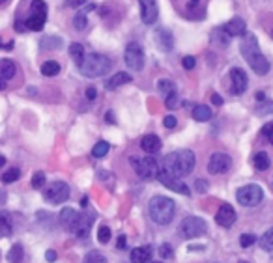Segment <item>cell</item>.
<instances>
[{"label": "cell", "instance_id": "1", "mask_svg": "<svg viewBox=\"0 0 273 263\" xmlns=\"http://www.w3.org/2000/svg\"><path fill=\"white\" fill-rule=\"evenodd\" d=\"M242 54H244L245 62L249 64L252 71L256 73V75H266L270 71V60H268L264 54H262V50L258 47V41H256V37L252 36V34H245V39L242 41Z\"/></svg>", "mask_w": 273, "mask_h": 263}, {"label": "cell", "instance_id": "2", "mask_svg": "<svg viewBox=\"0 0 273 263\" xmlns=\"http://www.w3.org/2000/svg\"><path fill=\"white\" fill-rule=\"evenodd\" d=\"M196 163V157L191 150H178L172 151L165 157L163 161V170L170 172L172 176L186 178L187 174H191Z\"/></svg>", "mask_w": 273, "mask_h": 263}, {"label": "cell", "instance_id": "3", "mask_svg": "<svg viewBox=\"0 0 273 263\" xmlns=\"http://www.w3.org/2000/svg\"><path fill=\"white\" fill-rule=\"evenodd\" d=\"M148 211H150L152 221L165 226L172 222L174 215H176V204L168 196H154L148 204Z\"/></svg>", "mask_w": 273, "mask_h": 263}, {"label": "cell", "instance_id": "4", "mask_svg": "<svg viewBox=\"0 0 273 263\" xmlns=\"http://www.w3.org/2000/svg\"><path fill=\"white\" fill-rule=\"evenodd\" d=\"M112 67V62L108 60L105 54H100V52H92V54H86L84 60L80 62L79 65V71L82 77L88 78H98L107 75Z\"/></svg>", "mask_w": 273, "mask_h": 263}, {"label": "cell", "instance_id": "5", "mask_svg": "<svg viewBox=\"0 0 273 263\" xmlns=\"http://www.w3.org/2000/svg\"><path fill=\"white\" fill-rule=\"evenodd\" d=\"M70 198V187L64 181H52L44 189V200L52 206H60Z\"/></svg>", "mask_w": 273, "mask_h": 263}, {"label": "cell", "instance_id": "6", "mask_svg": "<svg viewBox=\"0 0 273 263\" xmlns=\"http://www.w3.org/2000/svg\"><path fill=\"white\" fill-rule=\"evenodd\" d=\"M45 21H47V4L44 0H34L32 2V7H30V15L26 19V30H34V32H40L44 28Z\"/></svg>", "mask_w": 273, "mask_h": 263}, {"label": "cell", "instance_id": "7", "mask_svg": "<svg viewBox=\"0 0 273 263\" xmlns=\"http://www.w3.org/2000/svg\"><path fill=\"white\" fill-rule=\"evenodd\" d=\"M206 222L202 221L200 217H186L180 224V235L184 239H196V237H200V235L206 234Z\"/></svg>", "mask_w": 273, "mask_h": 263}, {"label": "cell", "instance_id": "8", "mask_svg": "<svg viewBox=\"0 0 273 263\" xmlns=\"http://www.w3.org/2000/svg\"><path fill=\"white\" fill-rule=\"evenodd\" d=\"M262 198H264V191L258 185H245L242 189H238L236 192V200L244 207L258 206L260 202H262Z\"/></svg>", "mask_w": 273, "mask_h": 263}, {"label": "cell", "instance_id": "9", "mask_svg": "<svg viewBox=\"0 0 273 263\" xmlns=\"http://www.w3.org/2000/svg\"><path fill=\"white\" fill-rule=\"evenodd\" d=\"M133 168L142 179H156L159 178V166L154 157H142V159H131Z\"/></svg>", "mask_w": 273, "mask_h": 263}, {"label": "cell", "instance_id": "10", "mask_svg": "<svg viewBox=\"0 0 273 263\" xmlns=\"http://www.w3.org/2000/svg\"><path fill=\"white\" fill-rule=\"evenodd\" d=\"M124 60H126V64L130 69L133 71H140L144 67V49L140 43L136 41H131L128 43V47H126V52H124Z\"/></svg>", "mask_w": 273, "mask_h": 263}, {"label": "cell", "instance_id": "11", "mask_svg": "<svg viewBox=\"0 0 273 263\" xmlns=\"http://www.w3.org/2000/svg\"><path fill=\"white\" fill-rule=\"evenodd\" d=\"M159 183L161 185H165L166 189H170V191L174 192H180V194H184V196H191V191H189V187L182 181L178 176H172L170 172L166 170H161L159 172Z\"/></svg>", "mask_w": 273, "mask_h": 263}, {"label": "cell", "instance_id": "12", "mask_svg": "<svg viewBox=\"0 0 273 263\" xmlns=\"http://www.w3.org/2000/svg\"><path fill=\"white\" fill-rule=\"evenodd\" d=\"M230 166H232V159H230V155H226V153H214V155L210 157L208 172L210 174L219 176V174L228 172Z\"/></svg>", "mask_w": 273, "mask_h": 263}, {"label": "cell", "instance_id": "13", "mask_svg": "<svg viewBox=\"0 0 273 263\" xmlns=\"http://www.w3.org/2000/svg\"><path fill=\"white\" fill-rule=\"evenodd\" d=\"M92 221H94V215L79 213V217H77V221H75L70 234L77 235L79 239H86L88 235H90V230H92Z\"/></svg>", "mask_w": 273, "mask_h": 263}, {"label": "cell", "instance_id": "14", "mask_svg": "<svg viewBox=\"0 0 273 263\" xmlns=\"http://www.w3.org/2000/svg\"><path fill=\"white\" fill-rule=\"evenodd\" d=\"M247 84H249V80H247V75H245L244 69L232 67L230 69V90H232V93L242 95L247 90Z\"/></svg>", "mask_w": 273, "mask_h": 263}, {"label": "cell", "instance_id": "15", "mask_svg": "<svg viewBox=\"0 0 273 263\" xmlns=\"http://www.w3.org/2000/svg\"><path fill=\"white\" fill-rule=\"evenodd\" d=\"M138 4H140V19L144 24H154L158 21V0H138Z\"/></svg>", "mask_w": 273, "mask_h": 263}, {"label": "cell", "instance_id": "16", "mask_svg": "<svg viewBox=\"0 0 273 263\" xmlns=\"http://www.w3.org/2000/svg\"><path fill=\"white\" fill-rule=\"evenodd\" d=\"M216 221L219 226L232 228V224L236 222V211H234V207L228 206V204L221 206L219 207V211H217V215H216Z\"/></svg>", "mask_w": 273, "mask_h": 263}, {"label": "cell", "instance_id": "17", "mask_svg": "<svg viewBox=\"0 0 273 263\" xmlns=\"http://www.w3.org/2000/svg\"><path fill=\"white\" fill-rule=\"evenodd\" d=\"M223 28H224V32H226L230 37H232V36H245V34H247V28H245V21H244V19H240V17H234V19H230V21L224 24Z\"/></svg>", "mask_w": 273, "mask_h": 263}, {"label": "cell", "instance_id": "18", "mask_svg": "<svg viewBox=\"0 0 273 263\" xmlns=\"http://www.w3.org/2000/svg\"><path fill=\"white\" fill-rule=\"evenodd\" d=\"M156 41H158L161 50H172V47H174L172 32L166 28H159L158 32H156Z\"/></svg>", "mask_w": 273, "mask_h": 263}, {"label": "cell", "instance_id": "19", "mask_svg": "<svg viewBox=\"0 0 273 263\" xmlns=\"http://www.w3.org/2000/svg\"><path fill=\"white\" fill-rule=\"evenodd\" d=\"M154 256V250H152L150 245H144V247H138L131 252V263H148L150 258Z\"/></svg>", "mask_w": 273, "mask_h": 263}, {"label": "cell", "instance_id": "20", "mask_svg": "<svg viewBox=\"0 0 273 263\" xmlns=\"http://www.w3.org/2000/svg\"><path fill=\"white\" fill-rule=\"evenodd\" d=\"M140 148H142L148 155L158 153V151L161 150V140H159V136L156 135H146L142 140H140Z\"/></svg>", "mask_w": 273, "mask_h": 263}, {"label": "cell", "instance_id": "21", "mask_svg": "<svg viewBox=\"0 0 273 263\" xmlns=\"http://www.w3.org/2000/svg\"><path fill=\"white\" fill-rule=\"evenodd\" d=\"M77 217H79V213H77L75 209L66 207V209H62V213H60V224H62L68 232H72V228H73V224H75V221H77Z\"/></svg>", "mask_w": 273, "mask_h": 263}, {"label": "cell", "instance_id": "22", "mask_svg": "<svg viewBox=\"0 0 273 263\" xmlns=\"http://www.w3.org/2000/svg\"><path fill=\"white\" fill-rule=\"evenodd\" d=\"M128 82H131V75L130 73H116V75H112V77L108 78L107 82H105V88L107 90H116L118 86H122V84H128Z\"/></svg>", "mask_w": 273, "mask_h": 263}, {"label": "cell", "instance_id": "23", "mask_svg": "<svg viewBox=\"0 0 273 263\" xmlns=\"http://www.w3.org/2000/svg\"><path fill=\"white\" fill-rule=\"evenodd\" d=\"M252 164H254L256 170L264 172L272 166V161H270V155H268L266 151H258V153H254V157H252Z\"/></svg>", "mask_w": 273, "mask_h": 263}, {"label": "cell", "instance_id": "24", "mask_svg": "<svg viewBox=\"0 0 273 263\" xmlns=\"http://www.w3.org/2000/svg\"><path fill=\"white\" fill-rule=\"evenodd\" d=\"M15 64L10 60V58H4L0 62V75H2V80H10L12 77H15Z\"/></svg>", "mask_w": 273, "mask_h": 263}, {"label": "cell", "instance_id": "25", "mask_svg": "<svg viewBox=\"0 0 273 263\" xmlns=\"http://www.w3.org/2000/svg\"><path fill=\"white\" fill-rule=\"evenodd\" d=\"M193 118L196 121H210L212 120V110L206 105H196L193 108Z\"/></svg>", "mask_w": 273, "mask_h": 263}, {"label": "cell", "instance_id": "26", "mask_svg": "<svg viewBox=\"0 0 273 263\" xmlns=\"http://www.w3.org/2000/svg\"><path fill=\"white\" fill-rule=\"evenodd\" d=\"M70 54H72V58L75 60V64L77 65H80V62L84 60V49H82V45L80 43H72L70 45Z\"/></svg>", "mask_w": 273, "mask_h": 263}, {"label": "cell", "instance_id": "27", "mask_svg": "<svg viewBox=\"0 0 273 263\" xmlns=\"http://www.w3.org/2000/svg\"><path fill=\"white\" fill-rule=\"evenodd\" d=\"M258 243H260V247H262V250L272 252V250H273V228H270L266 234L260 237Z\"/></svg>", "mask_w": 273, "mask_h": 263}, {"label": "cell", "instance_id": "28", "mask_svg": "<svg viewBox=\"0 0 273 263\" xmlns=\"http://www.w3.org/2000/svg\"><path fill=\"white\" fill-rule=\"evenodd\" d=\"M42 73H44L45 77H54V75L60 73V64L49 60V62H45V64L42 65Z\"/></svg>", "mask_w": 273, "mask_h": 263}, {"label": "cell", "instance_id": "29", "mask_svg": "<svg viewBox=\"0 0 273 263\" xmlns=\"http://www.w3.org/2000/svg\"><path fill=\"white\" fill-rule=\"evenodd\" d=\"M22 247L21 245H14L12 250H10V254H8V262L10 263H21L22 262Z\"/></svg>", "mask_w": 273, "mask_h": 263}, {"label": "cell", "instance_id": "30", "mask_svg": "<svg viewBox=\"0 0 273 263\" xmlns=\"http://www.w3.org/2000/svg\"><path fill=\"white\" fill-rule=\"evenodd\" d=\"M0 228H2V237H10L12 235V222H10V217H8V213L4 211V213L0 215Z\"/></svg>", "mask_w": 273, "mask_h": 263}, {"label": "cell", "instance_id": "31", "mask_svg": "<svg viewBox=\"0 0 273 263\" xmlns=\"http://www.w3.org/2000/svg\"><path fill=\"white\" fill-rule=\"evenodd\" d=\"M158 88L161 90V93L163 95H168V93H172V92H176V86H174V82L172 80H168V78H161L158 82Z\"/></svg>", "mask_w": 273, "mask_h": 263}, {"label": "cell", "instance_id": "32", "mask_svg": "<svg viewBox=\"0 0 273 263\" xmlns=\"http://www.w3.org/2000/svg\"><path fill=\"white\" fill-rule=\"evenodd\" d=\"M19 178H21V170H19V168H15V166L2 174V181H4L6 185H8V183H14V181H17Z\"/></svg>", "mask_w": 273, "mask_h": 263}, {"label": "cell", "instance_id": "33", "mask_svg": "<svg viewBox=\"0 0 273 263\" xmlns=\"http://www.w3.org/2000/svg\"><path fill=\"white\" fill-rule=\"evenodd\" d=\"M82 263H107V258L103 256L101 252H98V250H92L90 254H86V256H84Z\"/></svg>", "mask_w": 273, "mask_h": 263}, {"label": "cell", "instance_id": "34", "mask_svg": "<svg viewBox=\"0 0 273 263\" xmlns=\"http://www.w3.org/2000/svg\"><path fill=\"white\" fill-rule=\"evenodd\" d=\"M228 34L224 32V28H216V32H214V36H212V39L214 41H217L221 47H226L228 45Z\"/></svg>", "mask_w": 273, "mask_h": 263}, {"label": "cell", "instance_id": "35", "mask_svg": "<svg viewBox=\"0 0 273 263\" xmlns=\"http://www.w3.org/2000/svg\"><path fill=\"white\" fill-rule=\"evenodd\" d=\"M108 150H110V146H108V142H98L96 146H94L92 155H94V157H98V159H101V157L107 155Z\"/></svg>", "mask_w": 273, "mask_h": 263}, {"label": "cell", "instance_id": "36", "mask_svg": "<svg viewBox=\"0 0 273 263\" xmlns=\"http://www.w3.org/2000/svg\"><path fill=\"white\" fill-rule=\"evenodd\" d=\"M98 239H100L101 245H107V243L110 241V228L101 224L100 230H98Z\"/></svg>", "mask_w": 273, "mask_h": 263}, {"label": "cell", "instance_id": "37", "mask_svg": "<svg viewBox=\"0 0 273 263\" xmlns=\"http://www.w3.org/2000/svg\"><path fill=\"white\" fill-rule=\"evenodd\" d=\"M45 181H47V178H45V172H36L34 174V178H32V187L34 189H45Z\"/></svg>", "mask_w": 273, "mask_h": 263}, {"label": "cell", "instance_id": "38", "mask_svg": "<svg viewBox=\"0 0 273 263\" xmlns=\"http://www.w3.org/2000/svg\"><path fill=\"white\" fill-rule=\"evenodd\" d=\"M60 45H62V39H58V37H45V39H42V47H44V49L54 50L58 49Z\"/></svg>", "mask_w": 273, "mask_h": 263}, {"label": "cell", "instance_id": "39", "mask_svg": "<svg viewBox=\"0 0 273 263\" xmlns=\"http://www.w3.org/2000/svg\"><path fill=\"white\" fill-rule=\"evenodd\" d=\"M73 24H75V30H79V32L86 30V24H88L86 15H84V13H77V15H75V19H73Z\"/></svg>", "mask_w": 273, "mask_h": 263}, {"label": "cell", "instance_id": "40", "mask_svg": "<svg viewBox=\"0 0 273 263\" xmlns=\"http://www.w3.org/2000/svg\"><path fill=\"white\" fill-rule=\"evenodd\" d=\"M256 235H251V234H244L242 237H240V245L244 247V249H247V247H252L254 243H256Z\"/></svg>", "mask_w": 273, "mask_h": 263}, {"label": "cell", "instance_id": "41", "mask_svg": "<svg viewBox=\"0 0 273 263\" xmlns=\"http://www.w3.org/2000/svg\"><path fill=\"white\" fill-rule=\"evenodd\" d=\"M165 105L168 108H178L180 107V99H178V93L172 92V93H168L165 97Z\"/></svg>", "mask_w": 273, "mask_h": 263}, {"label": "cell", "instance_id": "42", "mask_svg": "<svg viewBox=\"0 0 273 263\" xmlns=\"http://www.w3.org/2000/svg\"><path fill=\"white\" fill-rule=\"evenodd\" d=\"M172 254H174V250H172V247H170L168 243H165V245H161V247H159V256H161V258H165V260H170V258H172Z\"/></svg>", "mask_w": 273, "mask_h": 263}, {"label": "cell", "instance_id": "43", "mask_svg": "<svg viewBox=\"0 0 273 263\" xmlns=\"http://www.w3.org/2000/svg\"><path fill=\"white\" fill-rule=\"evenodd\" d=\"M262 133H264V135L268 136V140L273 144V121H270V123H266V125H264Z\"/></svg>", "mask_w": 273, "mask_h": 263}, {"label": "cell", "instance_id": "44", "mask_svg": "<svg viewBox=\"0 0 273 263\" xmlns=\"http://www.w3.org/2000/svg\"><path fill=\"white\" fill-rule=\"evenodd\" d=\"M182 64H184L186 69H193L194 65H196V60H194V56H186L182 60Z\"/></svg>", "mask_w": 273, "mask_h": 263}, {"label": "cell", "instance_id": "45", "mask_svg": "<svg viewBox=\"0 0 273 263\" xmlns=\"http://www.w3.org/2000/svg\"><path fill=\"white\" fill-rule=\"evenodd\" d=\"M163 125H165L166 129H174V127H176V118H174V116H165Z\"/></svg>", "mask_w": 273, "mask_h": 263}, {"label": "cell", "instance_id": "46", "mask_svg": "<svg viewBox=\"0 0 273 263\" xmlns=\"http://www.w3.org/2000/svg\"><path fill=\"white\" fill-rule=\"evenodd\" d=\"M86 4V0H68V6L70 7H80Z\"/></svg>", "mask_w": 273, "mask_h": 263}, {"label": "cell", "instance_id": "47", "mask_svg": "<svg viewBox=\"0 0 273 263\" xmlns=\"http://www.w3.org/2000/svg\"><path fill=\"white\" fill-rule=\"evenodd\" d=\"M126 243H128L126 235H120V237H118V241H116V247H118V249H126Z\"/></svg>", "mask_w": 273, "mask_h": 263}, {"label": "cell", "instance_id": "48", "mask_svg": "<svg viewBox=\"0 0 273 263\" xmlns=\"http://www.w3.org/2000/svg\"><path fill=\"white\" fill-rule=\"evenodd\" d=\"M45 258H47V262H56V252L54 250H47V254H45Z\"/></svg>", "mask_w": 273, "mask_h": 263}, {"label": "cell", "instance_id": "49", "mask_svg": "<svg viewBox=\"0 0 273 263\" xmlns=\"http://www.w3.org/2000/svg\"><path fill=\"white\" fill-rule=\"evenodd\" d=\"M96 95H98L96 88H86V97H88V99H96Z\"/></svg>", "mask_w": 273, "mask_h": 263}, {"label": "cell", "instance_id": "50", "mask_svg": "<svg viewBox=\"0 0 273 263\" xmlns=\"http://www.w3.org/2000/svg\"><path fill=\"white\" fill-rule=\"evenodd\" d=\"M212 101H214V105H223V99H221L217 93H214V95H212Z\"/></svg>", "mask_w": 273, "mask_h": 263}, {"label": "cell", "instance_id": "51", "mask_svg": "<svg viewBox=\"0 0 273 263\" xmlns=\"http://www.w3.org/2000/svg\"><path fill=\"white\" fill-rule=\"evenodd\" d=\"M198 2H200V0H191V2H189V6H187V9H189V11H191V9H193V7H196V6H198Z\"/></svg>", "mask_w": 273, "mask_h": 263}, {"label": "cell", "instance_id": "52", "mask_svg": "<svg viewBox=\"0 0 273 263\" xmlns=\"http://www.w3.org/2000/svg\"><path fill=\"white\" fill-rule=\"evenodd\" d=\"M107 121L108 123H114V120H112V112H107Z\"/></svg>", "mask_w": 273, "mask_h": 263}, {"label": "cell", "instance_id": "53", "mask_svg": "<svg viewBox=\"0 0 273 263\" xmlns=\"http://www.w3.org/2000/svg\"><path fill=\"white\" fill-rule=\"evenodd\" d=\"M4 49H6V50L14 49V43H12V41H10V43H6V45H4Z\"/></svg>", "mask_w": 273, "mask_h": 263}, {"label": "cell", "instance_id": "54", "mask_svg": "<svg viewBox=\"0 0 273 263\" xmlns=\"http://www.w3.org/2000/svg\"><path fill=\"white\" fill-rule=\"evenodd\" d=\"M4 164H6V157L2 155V157H0V166H4Z\"/></svg>", "mask_w": 273, "mask_h": 263}, {"label": "cell", "instance_id": "55", "mask_svg": "<svg viewBox=\"0 0 273 263\" xmlns=\"http://www.w3.org/2000/svg\"><path fill=\"white\" fill-rule=\"evenodd\" d=\"M204 247H189V250H202Z\"/></svg>", "mask_w": 273, "mask_h": 263}, {"label": "cell", "instance_id": "56", "mask_svg": "<svg viewBox=\"0 0 273 263\" xmlns=\"http://www.w3.org/2000/svg\"><path fill=\"white\" fill-rule=\"evenodd\" d=\"M0 4H2V6H4V4H6V0H0Z\"/></svg>", "mask_w": 273, "mask_h": 263}, {"label": "cell", "instance_id": "57", "mask_svg": "<svg viewBox=\"0 0 273 263\" xmlns=\"http://www.w3.org/2000/svg\"><path fill=\"white\" fill-rule=\"evenodd\" d=\"M238 263H249V262H238Z\"/></svg>", "mask_w": 273, "mask_h": 263}, {"label": "cell", "instance_id": "58", "mask_svg": "<svg viewBox=\"0 0 273 263\" xmlns=\"http://www.w3.org/2000/svg\"><path fill=\"white\" fill-rule=\"evenodd\" d=\"M150 263H159V262H150Z\"/></svg>", "mask_w": 273, "mask_h": 263}]
</instances>
